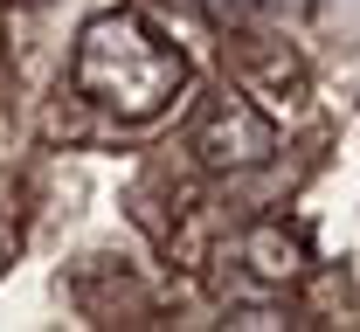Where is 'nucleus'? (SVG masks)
I'll return each instance as SVG.
<instances>
[{
	"label": "nucleus",
	"instance_id": "obj_1",
	"mask_svg": "<svg viewBox=\"0 0 360 332\" xmlns=\"http://www.w3.org/2000/svg\"><path fill=\"white\" fill-rule=\"evenodd\" d=\"M70 91L90 111L118 118V125H153L180 91H187V55H180L146 14L132 7H104L90 14L77 55H70Z\"/></svg>",
	"mask_w": 360,
	"mask_h": 332
},
{
	"label": "nucleus",
	"instance_id": "obj_2",
	"mask_svg": "<svg viewBox=\"0 0 360 332\" xmlns=\"http://www.w3.org/2000/svg\"><path fill=\"white\" fill-rule=\"evenodd\" d=\"M187 152H194L208 173H257V166L277 159V125L250 104V91H229L222 84V91L194 111Z\"/></svg>",
	"mask_w": 360,
	"mask_h": 332
},
{
	"label": "nucleus",
	"instance_id": "obj_4",
	"mask_svg": "<svg viewBox=\"0 0 360 332\" xmlns=\"http://www.w3.org/2000/svg\"><path fill=\"white\" fill-rule=\"evenodd\" d=\"M194 14H208V21H236L243 14V0H187Z\"/></svg>",
	"mask_w": 360,
	"mask_h": 332
},
{
	"label": "nucleus",
	"instance_id": "obj_3",
	"mask_svg": "<svg viewBox=\"0 0 360 332\" xmlns=\"http://www.w3.org/2000/svg\"><path fill=\"white\" fill-rule=\"evenodd\" d=\"M243 270H250V284H264V291H291L312 270V249H305L298 229H284L270 215V222H250L243 229Z\"/></svg>",
	"mask_w": 360,
	"mask_h": 332
}]
</instances>
